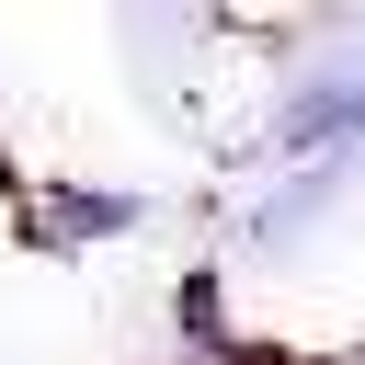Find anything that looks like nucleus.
<instances>
[{
  "instance_id": "nucleus-1",
  "label": "nucleus",
  "mask_w": 365,
  "mask_h": 365,
  "mask_svg": "<svg viewBox=\"0 0 365 365\" xmlns=\"http://www.w3.org/2000/svg\"><path fill=\"white\" fill-rule=\"evenodd\" d=\"M148 217V194H125V182H57L46 194V240L57 251H80V240H125Z\"/></svg>"
}]
</instances>
